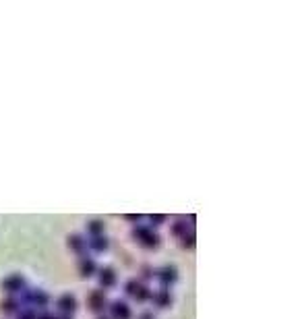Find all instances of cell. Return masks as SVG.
I'll return each instance as SVG.
<instances>
[{
  "label": "cell",
  "instance_id": "1",
  "mask_svg": "<svg viewBox=\"0 0 302 319\" xmlns=\"http://www.w3.org/2000/svg\"><path fill=\"white\" fill-rule=\"evenodd\" d=\"M133 236L137 238L139 243H143L147 247H157L159 245V236L153 230H149V228H137Z\"/></svg>",
  "mask_w": 302,
  "mask_h": 319
},
{
  "label": "cell",
  "instance_id": "2",
  "mask_svg": "<svg viewBox=\"0 0 302 319\" xmlns=\"http://www.w3.org/2000/svg\"><path fill=\"white\" fill-rule=\"evenodd\" d=\"M2 288H4V290H8V292H21L25 288V278L17 276V274L8 276L6 280H2Z\"/></svg>",
  "mask_w": 302,
  "mask_h": 319
},
{
  "label": "cell",
  "instance_id": "3",
  "mask_svg": "<svg viewBox=\"0 0 302 319\" xmlns=\"http://www.w3.org/2000/svg\"><path fill=\"white\" fill-rule=\"evenodd\" d=\"M89 307L93 309V311H97V313H102L104 309H106V305H108V301H106V294H104V290H93L91 294H89Z\"/></svg>",
  "mask_w": 302,
  "mask_h": 319
},
{
  "label": "cell",
  "instance_id": "4",
  "mask_svg": "<svg viewBox=\"0 0 302 319\" xmlns=\"http://www.w3.org/2000/svg\"><path fill=\"white\" fill-rule=\"evenodd\" d=\"M157 278H159V282H162L164 286H170V284L176 282L178 272H176L174 265H166V267H162V270L157 272Z\"/></svg>",
  "mask_w": 302,
  "mask_h": 319
},
{
  "label": "cell",
  "instance_id": "5",
  "mask_svg": "<svg viewBox=\"0 0 302 319\" xmlns=\"http://www.w3.org/2000/svg\"><path fill=\"white\" fill-rule=\"evenodd\" d=\"M58 309H60V313L62 315H70L77 309V301H75V296L73 294H64V296H60L58 298Z\"/></svg>",
  "mask_w": 302,
  "mask_h": 319
},
{
  "label": "cell",
  "instance_id": "6",
  "mask_svg": "<svg viewBox=\"0 0 302 319\" xmlns=\"http://www.w3.org/2000/svg\"><path fill=\"white\" fill-rule=\"evenodd\" d=\"M48 294L44 292V290H31V292H27L25 294V303H29V305H37V307H44V305H48Z\"/></svg>",
  "mask_w": 302,
  "mask_h": 319
},
{
  "label": "cell",
  "instance_id": "7",
  "mask_svg": "<svg viewBox=\"0 0 302 319\" xmlns=\"http://www.w3.org/2000/svg\"><path fill=\"white\" fill-rule=\"evenodd\" d=\"M110 311H112L114 319H130V309L124 301H116L112 307H110Z\"/></svg>",
  "mask_w": 302,
  "mask_h": 319
},
{
  "label": "cell",
  "instance_id": "8",
  "mask_svg": "<svg viewBox=\"0 0 302 319\" xmlns=\"http://www.w3.org/2000/svg\"><path fill=\"white\" fill-rule=\"evenodd\" d=\"M99 284L104 288H112L116 284V272L112 267H104V270L99 272Z\"/></svg>",
  "mask_w": 302,
  "mask_h": 319
},
{
  "label": "cell",
  "instance_id": "9",
  "mask_svg": "<svg viewBox=\"0 0 302 319\" xmlns=\"http://www.w3.org/2000/svg\"><path fill=\"white\" fill-rule=\"evenodd\" d=\"M79 274L83 278H89L95 274V261L93 259H87V257H81V261H79Z\"/></svg>",
  "mask_w": 302,
  "mask_h": 319
},
{
  "label": "cell",
  "instance_id": "10",
  "mask_svg": "<svg viewBox=\"0 0 302 319\" xmlns=\"http://www.w3.org/2000/svg\"><path fill=\"white\" fill-rule=\"evenodd\" d=\"M151 301H153L157 307H170V303H172V294H170L166 288H164V290L151 294Z\"/></svg>",
  "mask_w": 302,
  "mask_h": 319
},
{
  "label": "cell",
  "instance_id": "11",
  "mask_svg": "<svg viewBox=\"0 0 302 319\" xmlns=\"http://www.w3.org/2000/svg\"><path fill=\"white\" fill-rule=\"evenodd\" d=\"M68 247L73 249L75 253H79V255H81V253H85V249H87V243L83 241L81 236H77V234H73V236L68 238Z\"/></svg>",
  "mask_w": 302,
  "mask_h": 319
},
{
  "label": "cell",
  "instance_id": "12",
  "mask_svg": "<svg viewBox=\"0 0 302 319\" xmlns=\"http://www.w3.org/2000/svg\"><path fill=\"white\" fill-rule=\"evenodd\" d=\"M89 247H91L93 251L102 253V251H106V249H108V238H104V236H95L93 241L89 243Z\"/></svg>",
  "mask_w": 302,
  "mask_h": 319
},
{
  "label": "cell",
  "instance_id": "13",
  "mask_svg": "<svg viewBox=\"0 0 302 319\" xmlns=\"http://www.w3.org/2000/svg\"><path fill=\"white\" fill-rule=\"evenodd\" d=\"M87 230L91 232L93 236H102V232H104V222H99V220H91L87 224Z\"/></svg>",
  "mask_w": 302,
  "mask_h": 319
},
{
  "label": "cell",
  "instance_id": "14",
  "mask_svg": "<svg viewBox=\"0 0 302 319\" xmlns=\"http://www.w3.org/2000/svg\"><path fill=\"white\" fill-rule=\"evenodd\" d=\"M172 230H174V234H176V236H182V234H186V222H184V220H178V222H174Z\"/></svg>",
  "mask_w": 302,
  "mask_h": 319
},
{
  "label": "cell",
  "instance_id": "15",
  "mask_svg": "<svg viewBox=\"0 0 302 319\" xmlns=\"http://www.w3.org/2000/svg\"><path fill=\"white\" fill-rule=\"evenodd\" d=\"M2 311H6V313H15L17 311V301L15 298H6V301L2 303Z\"/></svg>",
  "mask_w": 302,
  "mask_h": 319
},
{
  "label": "cell",
  "instance_id": "16",
  "mask_svg": "<svg viewBox=\"0 0 302 319\" xmlns=\"http://www.w3.org/2000/svg\"><path fill=\"white\" fill-rule=\"evenodd\" d=\"M17 319H35V313H31V311H25V313H19V317Z\"/></svg>",
  "mask_w": 302,
  "mask_h": 319
},
{
  "label": "cell",
  "instance_id": "17",
  "mask_svg": "<svg viewBox=\"0 0 302 319\" xmlns=\"http://www.w3.org/2000/svg\"><path fill=\"white\" fill-rule=\"evenodd\" d=\"M35 319H54V315H50V313H39V315H35Z\"/></svg>",
  "mask_w": 302,
  "mask_h": 319
},
{
  "label": "cell",
  "instance_id": "18",
  "mask_svg": "<svg viewBox=\"0 0 302 319\" xmlns=\"http://www.w3.org/2000/svg\"><path fill=\"white\" fill-rule=\"evenodd\" d=\"M139 319H155V317L151 315L149 311H145V313H141V317H139Z\"/></svg>",
  "mask_w": 302,
  "mask_h": 319
},
{
  "label": "cell",
  "instance_id": "19",
  "mask_svg": "<svg viewBox=\"0 0 302 319\" xmlns=\"http://www.w3.org/2000/svg\"><path fill=\"white\" fill-rule=\"evenodd\" d=\"M151 222H155V224H159V222H164V216H155V218H151Z\"/></svg>",
  "mask_w": 302,
  "mask_h": 319
},
{
  "label": "cell",
  "instance_id": "20",
  "mask_svg": "<svg viewBox=\"0 0 302 319\" xmlns=\"http://www.w3.org/2000/svg\"><path fill=\"white\" fill-rule=\"evenodd\" d=\"M54 319H73L70 315H58V317H54Z\"/></svg>",
  "mask_w": 302,
  "mask_h": 319
},
{
  "label": "cell",
  "instance_id": "21",
  "mask_svg": "<svg viewBox=\"0 0 302 319\" xmlns=\"http://www.w3.org/2000/svg\"><path fill=\"white\" fill-rule=\"evenodd\" d=\"M99 319H110V317H99Z\"/></svg>",
  "mask_w": 302,
  "mask_h": 319
}]
</instances>
